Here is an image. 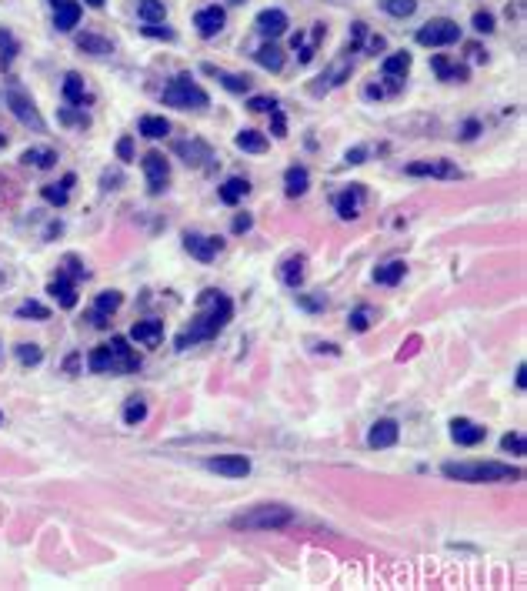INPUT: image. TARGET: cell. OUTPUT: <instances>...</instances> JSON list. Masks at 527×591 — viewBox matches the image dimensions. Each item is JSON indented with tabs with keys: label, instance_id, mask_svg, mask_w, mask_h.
Masks as SVG:
<instances>
[{
	"label": "cell",
	"instance_id": "1",
	"mask_svg": "<svg viewBox=\"0 0 527 591\" xmlns=\"http://www.w3.org/2000/svg\"><path fill=\"white\" fill-rule=\"evenodd\" d=\"M231 314H234L231 297L220 294V291H204V294H200V311H197V318L190 321V328H187V331H180V334H177L174 344H177L180 351H187L190 344H200V341L217 338L220 331L227 328Z\"/></svg>",
	"mask_w": 527,
	"mask_h": 591
},
{
	"label": "cell",
	"instance_id": "2",
	"mask_svg": "<svg viewBox=\"0 0 527 591\" xmlns=\"http://www.w3.org/2000/svg\"><path fill=\"white\" fill-rule=\"evenodd\" d=\"M444 478H454V481H471V484H484V481H521V468H511V464H501V461H474V464H444Z\"/></svg>",
	"mask_w": 527,
	"mask_h": 591
},
{
	"label": "cell",
	"instance_id": "3",
	"mask_svg": "<svg viewBox=\"0 0 527 591\" xmlns=\"http://www.w3.org/2000/svg\"><path fill=\"white\" fill-rule=\"evenodd\" d=\"M290 521H294V511L287 504H257L247 515H237L231 525L244 528V531H277V528H287Z\"/></svg>",
	"mask_w": 527,
	"mask_h": 591
},
{
	"label": "cell",
	"instance_id": "4",
	"mask_svg": "<svg viewBox=\"0 0 527 591\" xmlns=\"http://www.w3.org/2000/svg\"><path fill=\"white\" fill-rule=\"evenodd\" d=\"M164 104L167 107L190 110V107H207L210 97H207V90L194 84V77L190 74H177L174 80L164 87Z\"/></svg>",
	"mask_w": 527,
	"mask_h": 591
},
{
	"label": "cell",
	"instance_id": "5",
	"mask_svg": "<svg viewBox=\"0 0 527 591\" xmlns=\"http://www.w3.org/2000/svg\"><path fill=\"white\" fill-rule=\"evenodd\" d=\"M454 41H461V27L447 17H438V21H428L418 31V44L420 47H447Z\"/></svg>",
	"mask_w": 527,
	"mask_h": 591
},
{
	"label": "cell",
	"instance_id": "6",
	"mask_svg": "<svg viewBox=\"0 0 527 591\" xmlns=\"http://www.w3.org/2000/svg\"><path fill=\"white\" fill-rule=\"evenodd\" d=\"M143 174H147V187H151V194H161L170 181V164H167L164 154L151 151L143 157Z\"/></svg>",
	"mask_w": 527,
	"mask_h": 591
},
{
	"label": "cell",
	"instance_id": "7",
	"mask_svg": "<svg viewBox=\"0 0 527 591\" xmlns=\"http://www.w3.org/2000/svg\"><path fill=\"white\" fill-rule=\"evenodd\" d=\"M7 104H11L13 117L21 124H31V127H37V131H44V121H40V114H37V107H33V100L23 94V90L11 87L7 90Z\"/></svg>",
	"mask_w": 527,
	"mask_h": 591
},
{
	"label": "cell",
	"instance_id": "8",
	"mask_svg": "<svg viewBox=\"0 0 527 591\" xmlns=\"http://www.w3.org/2000/svg\"><path fill=\"white\" fill-rule=\"evenodd\" d=\"M184 247L190 257H197V261H214L217 257V251L224 247V241L220 238H207V234H194V230H187L184 234Z\"/></svg>",
	"mask_w": 527,
	"mask_h": 591
},
{
	"label": "cell",
	"instance_id": "9",
	"mask_svg": "<svg viewBox=\"0 0 527 591\" xmlns=\"http://www.w3.org/2000/svg\"><path fill=\"white\" fill-rule=\"evenodd\" d=\"M207 471H217L224 478H244L251 474V461L244 454H217V458H207Z\"/></svg>",
	"mask_w": 527,
	"mask_h": 591
},
{
	"label": "cell",
	"instance_id": "10",
	"mask_svg": "<svg viewBox=\"0 0 527 591\" xmlns=\"http://www.w3.org/2000/svg\"><path fill=\"white\" fill-rule=\"evenodd\" d=\"M407 174L411 177H440V181H454L461 177L457 164L450 161H418V164H407Z\"/></svg>",
	"mask_w": 527,
	"mask_h": 591
},
{
	"label": "cell",
	"instance_id": "11",
	"mask_svg": "<svg viewBox=\"0 0 527 591\" xmlns=\"http://www.w3.org/2000/svg\"><path fill=\"white\" fill-rule=\"evenodd\" d=\"M450 438L457 441V444H464V448H474V444L484 441V427L467 421V417H454L450 421Z\"/></svg>",
	"mask_w": 527,
	"mask_h": 591
},
{
	"label": "cell",
	"instance_id": "12",
	"mask_svg": "<svg viewBox=\"0 0 527 591\" xmlns=\"http://www.w3.org/2000/svg\"><path fill=\"white\" fill-rule=\"evenodd\" d=\"M224 21H227V14L220 11L217 4H214V7H204V11H197V17H194V27H197L200 37H214V33L224 31Z\"/></svg>",
	"mask_w": 527,
	"mask_h": 591
},
{
	"label": "cell",
	"instance_id": "13",
	"mask_svg": "<svg viewBox=\"0 0 527 591\" xmlns=\"http://www.w3.org/2000/svg\"><path fill=\"white\" fill-rule=\"evenodd\" d=\"M254 27L264 33V37H281V33L287 31V14L277 11V7H267V11L257 14V21H254Z\"/></svg>",
	"mask_w": 527,
	"mask_h": 591
},
{
	"label": "cell",
	"instance_id": "14",
	"mask_svg": "<svg viewBox=\"0 0 527 591\" xmlns=\"http://www.w3.org/2000/svg\"><path fill=\"white\" fill-rule=\"evenodd\" d=\"M161 338H164V324L154 318L147 321H137L131 328V341H137V344H143V348H157L161 344Z\"/></svg>",
	"mask_w": 527,
	"mask_h": 591
},
{
	"label": "cell",
	"instance_id": "15",
	"mask_svg": "<svg viewBox=\"0 0 527 591\" xmlns=\"http://www.w3.org/2000/svg\"><path fill=\"white\" fill-rule=\"evenodd\" d=\"M397 421H391V417H381V421H374L371 425V435H367V444L371 448H391V444H397Z\"/></svg>",
	"mask_w": 527,
	"mask_h": 591
},
{
	"label": "cell",
	"instance_id": "16",
	"mask_svg": "<svg viewBox=\"0 0 527 591\" xmlns=\"http://www.w3.org/2000/svg\"><path fill=\"white\" fill-rule=\"evenodd\" d=\"M50 4H54V27L57 31H74L80 21L77 0H50Z\"/></svg>",
	"mask_w": 527,
	"mask_h": 591
},
{
	"label": "cell",
	"instance_id": "17",
	"mask_svg": "<svg viewBox=\"0 0 527 591\" xmlns=\"http://www.w3.org/2000/svg\"><path fill=\"white\" fill-rule=\"evenodd\" d=\"M361 201H364V187L351 184V191H344V194L334 201V208H337V214H341L344 220H354V218H361Z\"/></svg>",
	"mask_w": 527,
	"mask_h": 591
},
{
	"label": "cell",
	"instance_id": "18",
	"mask_svg": "<svg viewBox=\"0 0 527 591\" xmlns=\"http://www.w3.org/2000/svg\"><path fill=\"white\" fill-rule=\"evenodd\" d=\"M110 354H114V371H134V368L141 364V358L131 351L127 338H114V341H110Z\"/></svg>",
	"mask_w": 527,
	"mask_h": 591
},
{
	"label": "cell",
	"instance_id": "19",
	"mask_svg": "<svg viewBox=\"0 0 527 591\" xmlns=\"http://www.w3.org/2000/svg\"><path fill=\"white\" fill-rule=\"evenodd\" d=\"M310 187V174H308V167H287L284 171V191H287V197H300L304 191Z\"/></svg>",
	"mask_w": 527,
	"mask_h": 591
},
{
	"label": "cell",
	"instance_id": "20",
	"mask_svg": "<svg viewBox=\"0 0 527 591\" xmlns=\"http://www.w3.org/2000/svg\"><path fill=\"white\" fill-rule=\"evenodd\" d=\"M304 267H308L304 254H294V257H287V261L281 264V281H284L287 287H297L300 281H304Z\"/></svg>",
	"mask_w": 527,
	"mask_h": 591
},
{
	"label": "cell",
	"instance_id": "21",
	"mask_svg": "<svg viewBox=\"0 0 527 591\" xmlns=\"http://www.w3.org/2000/svg\"><path fill=\"white\" fill-rule=\"evenodd\" d=\"M47 294H54L60 307H74V304H77V291H74V284H70L67 277L50 281V284H47Z\"/></svg>",
	"mask_w": 527,
	"mask_h": 591
},
{
	"label": "cell",
	"instance_id": "22",
	"mask_svg": "<svg viewBox=\"0 0 527 591\" xmlns=\"http://www.w3.org/2000/svg\"><path fill=\"white\" fill-rule=\"evenodd\" d=\"M247 191H251V184H247L244 177H231V181H224V187H220V201L234 208L237 201H244V197H247Z\"/></svg>",
	"mask_w": 527,
	"mask_h": 591
},
{
	"label": "cell",
	"instance_id": "23",
	"mask_svg": "<svg viewBox=\"0 0 527 591\" xmlns=\"http://www.w3.org/2000/svg\"><path fill=\"white\" fill-rule=\"evenodd\" d=\"M404 274H407L404 261H391V264H384V267H377V271H374V281H377V284L394 287L397 281H404Z\"/></svg>",
	"mask_w": 527,
	"mask_h": 591
},
{
	"label": "cell",
	"instance_id": "24",
	"mask_svg": "<svg viewBox=\"0 0 527 591\" xmlns=\"http://www.w3.org/2000/svg\"><path fill=\"white\" fill-rule=\"evenodd\" d=\"M87 368H90V371H97V374H110V371H114V354H110V344L90 351Z\"/></svg>",
	"mask_w": 527,
	"mask_h": 591
},
{
	"label": "cell",
	"instance_id": "25",
	"mask_svg": "<svg viewBox=\"0 0 527 591\" xmlns=\"http://www.w3.org/2000/svg\"><path fill=\"white\" fill-rule=\"evenodd\" d=\"M381 70H384V77H404L407 70H411V54H407V50H401V54H387L384 64H381Z\"/></svg>",
	"mask_w": 527,
	"mask_h": 591
},
{
	"label": "cell",
	"instance_id": "26",
	"mask_svg": "<svg viewBox=\"0 0 527 591\" xmlns=\"http://www.w3.org/2000/svg\"><path fill=\"white\" fill-rule=\"evenodd\" d=\"M137 17H141L143 23H161L167 17L164 0H141V4H137Z\"/></svg>",
	"mask_w": 527,
	"mask_h": 591
},
{
	"label": "cell",
	"instance_id": "27",
	"mask_svg": "<svg viewBox=\"0 0 527 591\" xmlns=\"http://www.w3.org/2000/svg\"><path fill=\"white\" fill-rule=\"evenodd\" d=\"M254 57H257V64L267 67V70H281V67H284V54H281V47H274V44L257 47Z\"/></svg>",
	"mask_w": 527,
	"mask_h": 591
},
{
	"label": "cell",
	"instance_id": "28",
	"mask_svg": "<svg viewBox=\"0 0 527 591\" xmlns=\"http://www.w3.org/2000/svg\"><path fill=\"white\" fill-rule=\"evenodd\" d=\"M237 147L247 151V154H264V151H267V137L257 134V131H241V134H237Z\"/></svg>",
	"mask_w": 527,
	"mask_h": 591
},
{
	"label": "cell",
	"instance_id": "29",
	"mask_svg": "<svg viewBox=\"0 0 527 591\" xmlns=\"http://www.w3.org/2000/svg\"><path fill=\"white\" fill-rule=\"evenodd\" d=\"M141 134L143 137H151V141H157V137H167L170 134V124L164 121V117H141Z\"/></svg>",
	"mask_w": 527,
	"mask_h": 591
},
{
	"label": "cell",
	"instance_id": "30",
	"mask_svg": "<svg viewBox=\"0 0 527 591\" xmlns=\"http://www.w3.org/2000/svg\"><path fill=\"white\" fill-rule=\"evenodd\" d=\"M77 47L80 50H87V54L94 57H104L110 54L114 47H110V41H104V37H94V33H84V37H77Z\"/></svg>",
	"mask_w": 527,
	"mask_h": 591
},
{
	"label": "cell",
	"instance_id": "31",
	"mask_svg": "<svg viewBox=\"0 0 527 591\" xmlns=\"http://www.w3.org/2000/svg\"><path fill=\"white\" fill-rule=\"evenodd\" d=\"M70 184H74V174H67L60 184H47L44 187V201H50V204H67V191H70Z\"/></svg>",
	"mask_w": 527,
	"mask_h": 591
},
{
	"label": "cell",
	"instance_id": "32",
	"mask_svg": "<svg viewBox=\"0 0 527 591\" xmlns=\"http://www.w3.org/2000/svg\"><path fill=\"white\" fill-rule=\"evenodd\" d=\"M381 11L391 17H411L418 11V0H381Z\"/></svg>",
	"mask_w": 527,
	"mask_h": 591
},
{
	"label": "cell",
	"instance_id": "33",
	"mask_svg": "<svg viewBox=\"0 0 527 591\" xmlns=\"http://www.w3.org/2000/svg\"><path fill=\"white\" fill-rule=\"evenodd\" d=\"M64 97L70 100V104H80V100H84V77L80 74L64 77Z\"/></svg>",
	"mask_w": 527,
	"mask_h": 591
},
{
	"label": "cell",
	"instance_id": "34",
	"mask_svg": "<svg viewBox=\"0 0 527 591\" xmlns=\"http://www.w3.org/2000/svg\"><path fill=\"white\" fill-rule=\"evenodd\" d=\"M220 84L227 90H234V94H244V90H251V77H241V74H224V70H217Z\"/></svg>",
	"mask_w": 527,
	"mask_h": 591
},
{
	"label": "cell",
	"instance_id": "35",
	"mask_svg": "<svg viewBox=\"0 0 527 591\" xmlns=\"http://www.w3.org/2000/svg\"><path fill=\"white\" fill-rule=\"evenodd\" d=\"M143 417H147V405H143L141 398H131L127 408H124V421H127V425H141Z\"/></svg>",
	"mask_w": 527,
	"mask_h": 591
},
{
	"label": "cell",
	"instance_id": "36",
	"mask_svg": "<svg viewBox=\"0 0 527 591\" xmlns=\"http://www.w3.org/2000/svg\"><path fill=\"white\" fill-rule=\"evenodd\" d=\"M23 164H37V167H54V161H57V154L54 151H23V157H21Z\"/></svg>",
	"mask_w": 527,
	"mask_h": 591
},
{
	"label": "cell",
	"instance_id": "37",
	"mask_svg": "<svg viewBox=\"0 0 527 591\" xmlns=\"http://www.w3.org/2000/svg\"><path fill=\"white\" fill-rule=\"evenodd\" d=\"M17 54V41H13L11 31H0V67H7Z\"/></svg>",
	"mask_w": 527,
	"mask_h": 591
},
{
	"label": "cell",
	"instance_id": "38",
	"mask_svg": "<svg viewBox=\"0 0 527 591\" xmlns=\"http://www.w3.org/2000/svg\"><path fill=\"white\" fill-rule=\"evenodd\" d=\"M121 291H104V294H97V311L100 314H114L117 307H121Z\"/></svg>",
	"mask_w": 527,
	"mask_h": 591
},
{
	"label": "cell",
	"instance_id": "39",
	"mask_svg": "<svg viewBox=\"0 0 527 591\" xmlns=\"http://www.w3.org/2000/svg\"><path fill=\"white\" fill-rule=\"evenodd\" d=\"M17 318H37V321H47L50 318V311L44 304H37V301H27V304L17 307Z\"/></svg>",
	"mask_w": 527,
	"mask_h": 591
},
{
	"label": "cell",
	"instance_id": "40",
	"mask_svg": "<svg viewBox=\"0 0 527 591\" xmlns=\"http://www.w3.org/2000/svg\"><path fill=\"white\" fill-rule=\"evenodd\" d=\"M40 348L37 344H17V361L21 364H40Z\"/></svg>",
	"mask_w": 527,
	"mask_h": 591
},
{
	"label": "cell",
	"instance_id": "41",
	"mask_svg": "<svg viewBox=\"0 0 527 591\" xmlns=\"http://www.w3.org/2000/svg\"><path fill=\"white\" fill-rule=\"evenodd\" d=\"M501 448L511 451V454H524V435H521V431H514V435H504V438H501Z\"/></svg>",
	"mask_w": 527,
	"mask_h": 591
},
{
	"label": "cell",
	"instance_id": "42",
	"mask_svg": "<svg viewBox=\"0 0 527 591\" xmlns=\"http://www.w3.org/2000/svg\"><path fill=\"white\" fill-rule=\"evenodd\" d=\"M351 328L354 331H367L371 328V307H357L351 314Z\"/></svg>",
	"mask_w": 527,
	"mask_h": 591
},
{
	"label": "cell",
	"instance_id": "43",
	"mask_svg": "<svg viewBox=\"0 0 527 591\" xmlns=\"http://www.w3.org/2000/svg\"><path fill=\"white\" fill-rule=\"evenodd\" d=\"M474 31H481V33H491V31H494V14H487V11L474 14Z\"/></svg>",
	"mask_w": 527,
	"mask_h": 591
},
{
	"label": "cell",
	"instance_id": "44",
	"mask_svg": "<svg viewBox=\"0 0 527 591\" xmlns=\"http://www.w3.org/2000/svg\"><path fill=\"white\" fill-rule=\"evenodd\" d=\"M434 70H438V74L444 77V80H450V77H464V70H450L444 57H434Z\"/></svg>",
	"mask_w": 527,
	"mask_h": 591
},
{
	"label": "cell",
	"instance_id": "45",
	"mask_svg": "<svg viewBox=\"0 0 527 591\" xmlns=\"http://www.w3.org/2000/svg\"><path fill=\"white\" fill-rule=\"evenodd\" d=\"M271 117H274V137H287V124H284V114H281V107L271 110Z\"/></svg>",
	"mask_w": 527,
	"mask_h": 591
},
{
	"label": "cell",
	"instance_id": "46",
	"mask_svg": "<svg viewBox=\"0 0 527 591\" xmlns=\"http://www.w3.org/2000/svg\"><path fill=\"white\" fill-rule=\"evenodd\" d=\"M277 100L274 97H251V110H274Z\"/></svg>",
	"mask_w": 527,
	"mask_h": 591
},
{
	"label": "cell",
	"instance_id": "47",
	"mask_svg": "<svg viewBox=\"0 0 527 591\" xmlns=\"http://www.w3.org/2000/svg\"><path fill=\"white\" fill-rule=\"evenodd\" d=\"M143 33H151V37H167V41H174V31H167V27H157V23H147Z\"/></svg>",
	"mask_w": 527,
	"mask_h": 591
},
{
	"label": "cell",
	"instance_id": "48",
	"mask_svg": "<svg viewBox=\"0 0 527 591\" xmlns=\"http://www.w3.org/2000/svg\"><path fill=\"white\" fill-rule=\"evenodd\" d=\"M234 230H237V234L251 230V214H237V218H234Z\"/></svg>",
	"mask_w": 527,
	"mask_h": 591
},
{
	"label": "cell",
	"instance_id": "49",
	"mask_svg": "<svg viewBox=\"0 0 527 591\" xmlns=\"http://www.w3.org/2000/svg\"><path fill=\"white\" fill-rule=\"evenodd\" d=\"M364 157H367V151H364V147H354V151H347V164H364Z\"/></svg>",
	"mask_w": 527,
	"mask_h": 591
},
{
	"label": "cell",
	"instance_id": "50",
	"mask_svg": "<svg viewBox=\"0 0 527 591\" xmlns=\"http://www.w3.org/2000/svg\"><path fill=\"white\" fill-rule=\"evenodd\" d=\"M117 154H121V157H124V161H131V157H134V147H131V137H124V141H121V144H117Z\"/></svg>",
	"mask_w": 527,
	"mask_h": 591
},
{
	"label": "cell",
	"instance_id": "51",
	"mask_svg": "<svg viewBox=\"0 0 527 591\" xmlns=\"http://www.w3.org/2000/svg\"><path fill=\"white\" fill-rule=\"evenodd\" d=\"M524 384H527V368L521 364V368H517V388H524Z\"/></svg>",
	"mask_w": 527,
	"mask_h": 591
},
{
	"label": "cell",
	"instance_id": "52",
	"mask_svg": "<svg viewBox=\"0 0 527 591\" xmlns=\"http://www.w3.org/2000/svg\"><path fill=\"white\" fill-rule=\"evenodd\" d=\"M90 7H104V0H87Z\"/></svg>",
	"mask_w": 527,
	"mask_h": 591
},
{
	"label": "cell",
	"instance_id": "53",
	"mask_svg": "<svg viewBox=\"0 0 527 591\" xmlns=\"http://www.w3.org/2000/svg\"><path fill=\"white\" fill-rule=\"evenodd\" d=\"M0 144H4V134H0Z\"/></svg>",
	"mask_w": 527,
	"mask_h": 591
},
{
	"label": "cell",
	"instance_id": "54",
	"mask_svg": "<svg viewBox=\"0 0 527 591\" xmlns=\"http://www.w3.org/2000/svg\"><path fill=\"white\" fill-rule=\"evenodd\" d=\"M0 421H4V415H0Z\"/></svg>",
	"mask_w": 527,
	"mask_h": 591
}]
</instances>
